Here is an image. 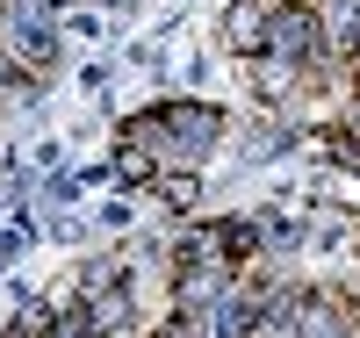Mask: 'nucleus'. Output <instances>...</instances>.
<instances>
[{
	"label": "nucleus",
	"mask_w": 360,
	"mask_h": 338,
	"mask_svg": "<svg viewBox=\"0 0 360 338\" xmlns=\"http://www.w3.org/2000/svg\"><path fill=\"white\" fill-rule=\"evenodd\" d=\"M360 324H353V310L339 295H303L295 302V338H353Z\"/></svg>",
	"instance_id": "obj_3"
},
{
	"label": "nucleus",
	"mask_w": 360,
	"mask_h": 338,
	"mask_svg": "<svg viewBox=\"0 0 360 338\" xmlns=\"http://www.w3.org/2000/svg\"><path fill=\"white\" fill-rule=\"evenodd\" d=\"M346 144H360V101L346 108Z\"/></svg>",
	"instance_id": "obj_5"
},
{
	"label": "nucleus",
	"mask_w": 360,
	"mask_h": 338,
	"mask_svg": "<svg viewBox=\"0 0 360 338\" xmlns=\"http://www.w3.org/2000/svg\"><path fill=\"white\" fill-rule=\"evenodd\" d=\"M266 58H288V65H310V58H317V15L303 8V0H281V8H274Z\"/></svg>",
	"instance_id": "obj_2"
},
{
	"label": "nucleus",
	"mask_w": 360,
	"mask_h": 338,
	"mask_svg": "<svg viewBox=\"0 0 360 338\" xmlns=\"http://www.w3.org/2000/svg\"><path fill=\"white\" fill-rule=\"evenodd\" d=\"M130 144H144V151L159 144V151H180V159H195L202 144H217V115L180 101V108H159L152 122H137V130H130Z\"/></svg>",
	"instance_id": "obj_1"
},
{
	"label": "nucleus",
	"mask_w": 360,
	"mask_h": 338,
	"mask_svg": "<svg viewBox=\"0 0 360 338\" xmlns=\"http://www.w3.org/2000/svg\"><path fill=\"white\" fill-rule=\"evenodd\" d=\"M274 8H281V0H238V8H231V22H224L231 51L259 58V51H266V29H274Z\"/></svg>",
	"instance_id": "obj_4"
}]
</instances>
